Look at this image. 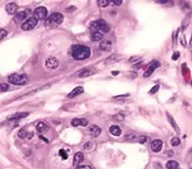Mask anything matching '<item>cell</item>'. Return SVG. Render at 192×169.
<instances>
[{"mask_svg":"<svg viewBox=\"0 0 192 169\" xmlns=\"http://www.w3.org/2000/svg\"><path fill=\"white\" fill-rule=\"evenodd\" d=\"M167 116H168V121H170V123L171 124V126H173V127H174V128H175V129L177 130H178V128H177V126H176V122H175V121H174L173 117H171V115H169L168 113H167Z\"/></svg>","mask_w":192,"mask_h":169,"instance_id":"83f0119b","label":"cell"},{"mask_svg":"<svg viewBox=\"0 0 192 169\" xmlns=\"http://www.w3.org/2000/svg\"><path fill=\"white\" fill-rule=\"evenodd\" d=\"M38 19H36L33 17H30L27 20V21H25V22L22 23V30H23V31H30V30H32L33 28H35V27L38 25Z\"/></svg>","mask_w":192,"mask_h":169,"instance_id":"5b68a950","label":"cell"},{"mask_svg":"<svg viewBox=\"0 0 192 169\" xmlns=\"http://www.w3.org/2000/svg\"><path fill=\"white\" fill-rule=\"evenodd\" d=\"M71 125L73 126H75V127L80 126V119H78V118L73 119V120L71 121Z\"/></svg>","mask_w":192,"mask_h":169,"instance_id":"f546056e","label":"cell"},{"mask_svg":"<svg viewBox=\"0 0 192 169\" xmlns=\"http://www.w3.org/2000/svg\"><path fill=\"white\" fill-rule=\"evenodd\" d=\"M190 169H192V167H191V168H190Z\"/></svg>","mask_w":192,"mask_h":169,"instance_id":"f6af8a7d","label":"cell"},{"mask_svg":"<svg viewBox=\"0 0 192 169\" xmlns=\"http://www.w3.org/2000/svg\"><path fill=\"white\" fill-rule=\"evenodd\" d=\"M27 16V14L26 12H18V13H17L15 14V16L14 17V22L15 23H20L23 21L24 19L26 18Z\"/></svg>","mask_w":192,"mask_h":169,"instance_id":"7c38bea8","label":"cell"},{"mask_svg":"<svg viewBox=\"0 0 192 169\" xmlns=\"http://www.w3.org/2000/svg\"><path fill=\"white\" fill-rule=\"evenodd\" d=\"M18 5L16 3H10L6 5L5 10L8 14H14L16 13L17 11H18Z\"/></svg>","mask_w":192,"mask_h":169,"instance_id":"5bb4252c","label":"cell"},{"mask_svg":"<svg viewBox=\"0 0 192 169\" xmlns=\"http://www.w3.org/2000/svg\"><path fill=\"white\" fill-rule=\"evenodd\" d=\"M112 118L114 121L120 122V121H123V120H124V115H123V114H121V113H118L116 115H113Z\"/></svg>","mask_w":192,"mask_h":169,"instance_id":"603a6c76","label":"cell"},{"mask_svg":"<svg viewBox=\"0 0 192 169\" xmlns=\"http://www.w3.org/2000/svg\"><path fill=\"white\" fill-rule=\"evenodd\" d=\"M39 138H40L41 140H44V141H46V142H48V140H46L45 137H43V136H42V135H40V136H39Z\"/></svg>","mask_w":192,"mask_h":169,"instance_id":"60d3db41","label":"cell"},{"mask_svg":"<svg viewBox=\"0 0 192 169\" xmlns=\"http://www.w3.org/2000/svg\"><path fill=\"white\" fill-rule=\"evenodd\" d=\"M153 1L158 3H166L167 2H169V0H153Z\"/></svg>","mask_w":192,"mask_h":169,"instance_id":"ab89813d","label":"cell"},{"mask_svg":"<svg viewBox=\"0 0 192 169\" xmlns=\"http://www.w3.org/2000/svg\"><path fill=\"white\" fill-rule=\"evenodd\" d=\"M91 51L88 46L82 45H73L71 47L72 57L75 60H84L90 56Z\"/></svg>","mask_w":192,"mask_h":169,"instance_id":"6da1fadb","label":"cell"},{"mask_svg":"<svg viewBox=\"0 0 192 169\" xmlns=\"http://www.w3.org/2000/svg\"><path fill=\"white\" fill-rule=\"evenodd\" d=\"M8 35V32L6 30L0 29V40H3V38H5Z\"/></svg>","mask_w":192,"mask_h":169,"instance_id":"4dcf8cb0","label":"cell"},{"mask_svg":"<svg viewBox=\"0 0 192 169\" xmlns=\"http://www.w3.org/2000/svg\"><path fill=\"white\" fill-rule=\"evenodd\" d=\"M179 57H180V53L179 52H177V51H176L175 53L173 54V55H172V59H174V60H176V59H178Z\"/></svg>","mask_w":192,"mask_h":169,"instance_id":"e575fe53","label":"cell"},{"mask_svg":"<svg viewBox=\"0 0 192 169\" xmlns=\"http://www.w3.org/2000/svg\"><path fill=\"white\" fill-rule=\"evenodd\" d=\"M166 167L167 169H178L179 163L176 161L170 160V161H168L166 163Z\"/></svg>","mask_w":192,"mask_h":169,"instance_id":"44dd1931","label":"cell"},{"mask_svg":"<svg viewBox=\"0 0 192 169\" xmlns=\"http://www.w3.org/2000/svg\"><path fill=\"white\" fill-rule=\"evenodd\" d=\"M159 88H160V86H159V85H158V84H157V85H155V86L153 87V88H152L151 90H150V93L151 94L156 93V92H157L159 90Z\"/></svg>","mask_w":192,"mask_h":169,"instance_id":"1f68e13d","label":"cell"},{"mask_svg":"<svg viewBox=\"0 0 192 169\" xmlns=\"http://www.w3.org/2000/svg\"><path fill=\"white\" fill-rule=\"evenodd\" d=\"M84 160V155H83L82 153H76L74 155V158H73V164L74 165H78V164H80L81 162Z\"/></svg>","mask_w":192,"mask_h":169,"instance_id":"e0dca14e","label":"cell"},{"mask_svg":"<svg viewBox=\"0 0 192 169\" xmlns=\"http://www.w3.org/2000/svg\"><path fill=\"white\" fill-rule=\"evenodd\" d=\"M84 92V88H83L82 87H77V88H75L72 90L69 94H68V98H73V97H75L80 95V94H82Z\"/></svg>","mask_w":192,"mask_h":169,"instance_id":"4fadbf2b","label":"cell"},{"mask_svg":"<svg viewBox=\"0 0 192 169\" xmlns=\"http://www.w3.org/2000/svg\"><path fill=\"white\" fill-rule=\"evenodd\" d=\"M29 115L27 112H18L14 113L13 115H8V121H17V120H20V119L25 118L27 115Z\"/></svg>","mask_w":192,"mask_h":169,"instance_id":"30bf717a","label":"cell"},{"mask_svg":"<svg viewBox=\"0 0 192 169\" xmlns=\"http://www.w3.org/2000/svg\"><path fill=\"white\" fill-rule=\"evenodd\" d=\"M113 3L116 6H120L123 3V0H112Z\"/></svg>","mask_w":192,"mask_h":169,"instance_id":"836d02e7","label":"cell"},{"mask_svg":"<svg viewBox=\"0 0 192 169\" xmlns=\"http://www.w3.org/2000/svg\"><path fill=\"white\" fill-rule=\"evenodd\" d=\"M92 146H93V144L90 142H87L85 145V148H86V149H90V148H92Z\"/></svg>","mask_w":192,"mask_h":169,"instance_id":"f35d334b","label":"cell"},{"mask_svg":"<svg viewBox=\"0 0 192 169\" xmlns=\"http://www.w3.org/2000/svg\"><path fill=\"white\" fill-rule=\"evenodd\" d=\"M112 73L114 75H117V74H118V71H114V72H112Z\"/></svg>","mask_w":192,"mask_h":169,"instance_id":"b9f144b4","label":"cell"},{"mask_svg":"<svg viewBox=\"0 0 192 169\" xmlns=\"http://www.w3.org/2000/svg\"><path fill=\"white\" fill-rule=\"evenodd\" d=\"M104 37L103 33L100 32H91V40L92 41H99Z\"/></svg>","mask_w":192,"mask_h":169,"instance_id":"ac0fdd59","label":"cell"},{"mask_svg":"<svg viewBox=\"0 0 192 169\" xmlns=\"http://www.w3.org/2000/svg\"><path fill=\"white\" fill-rule=\"evenodd\" d=\"M47 16V9L45 7H38L34 10V17L38 20H43Z\"/></svg>","mask_w":192,"mask_h":169,"instance_id":"8992f818","label":"cell"},{"mask_svg":"<svg viewBox=\"0 0 192 169\" xmlns=\"http://www.w3.org/2000/svg\"><path fill=\"white\" fill-rule=\"evenodd\" d=\"M28 134H29V133H28V132L26 131L25 130L22 129L18 131V135L19 138H21V139H25V138H27V137H28Z\"/></svg>","mask_w":192,"mask_h":169,"instance_id":"cb8c5ba5","label":"cell"},{"mask_svg":"<svg viewBox=\"0 0 192 169\" xmlns=\"http://www.w3.org/2000/svg\"><path fill=\"white\" fill-rule=\"evenodd\" d=\"M162 141L160 140H155L151 143V148L154 153H158L162 148Z\"/></svg>","mask_w":192,"mask_h":169,"instance_id":"9c48e42d","label":"cell"},{"mask_svg":"<svg viewBox=\"0 0 192 169\" xmlns=\"http://www.w3.org/2000/svg\"><path fill=\"white\" fill-rule=\"evenodd\" d=\"M59 155L61 156L62 159H64V160L67 159V158H68V154H67L66 151L64 150V149H60V151H59Z\"/></svg>","mask_w":192,"mask_h":169,"instance_id":"4316f807","label":"cell"},{"mask_svg":"<svg viewBox=\"0 0 192 169\" xmlns=\"http://www.w3.org/2000/svg\"><path fill=\"white\" fill-rule=\"evenodd\" d=\"M37 130L39 133H46V132L48 131L49 130V127L46 124L43 123V122H40L37 126Z\"/></svg>","mask_w":192,"mask_h":169,"instance_id":"ffe728a7","label":"cell"},{"mask_svg":"<svg viewBox=\"0 0 192 169\" xmlns=\"http://www.w3.org/2000/svg\"><path fill=\"white\" fill-rule=\"evenodd\" d=\"M9 88V85L7 83H1L0 84V92H7Z\"/></svg>","mask_w":192,"mask_h":169,"instance_id":"f1b7e54d","label":"cell"},{"mask_svg":"<svg viewBox=\"0 0 192 169\" xmlns=\"http://www.w3.org/2000/svg\"><path fill=\"white\" fill-rule=\"evenodd\" d=\"M126 140H134L135 139V135L134 134H128L125 136Z\"/></svg>","mask_w":192,"mask_h":169,"instance_id":"8d00e7d4","label":"cell"},{"mask_svg":"<svg viewBox=\"0 0 192 169\" xmlns=\"http://www.w3.org/2000/svg\"><path fill=\"white\" fill-rule=\"evenodd\" d=\"M112 46V42L110 41V40H103L99 44V48H100V50L103 51H105V52L111 51Z\"/></svg>","mask_w":192,"mask_h":169,"instance_id":"8fae6325","label":"cell"},{"mask_svg":"<svg viewBox=\"0 0 192 169\" xmlns=\"http://www.w3.org/2000/svg\"><path fill=\"white\" fill-rule=\"evenodd\" d=\"M191 85H192V81H191Z\"/></svg>","mask_w":192,"mask_h":169,"instance_id":"ee69618b","label":"cell"},{"mask_svg":"<svg viewBox=\"0 0 192 169\" xmlns=\"http://www.w3.org/2000/svg\"><path fill=\"white\" fill-rule=\"evenodd\" d=\"M121 59H122V55H120V54H113L111 56L107 58L106 60H105V64L106 65H111L113 63L119 61Z\"/></svg>","mask_w":192,"mask_h":169,"instance_id":"2e32d148","label":"cell"},{"mask_svg":"<svg viewBox=\"0 0 192 169\" xmlns=\"http://www.w3.org/2000/svg\"><path fill=\"white\" fill-rule=\"evenodd\" d=\"M88 125V121L86 118H81L80 119V126H86Z\"/></svg>","mask_w":192,"mask_h":169,"instance_id":"d6a6232c","label":"cell"},{"mask_svg":"<svg viewBox=\"0 0 192 169\" xmlns=\"http://www.w3.org/2000/svg\"><path fill=\"white\" fill-rule=\"evenodd\" d=\"M90 29L91 30V32H100L108 33L110 31V27L104 20L99 19L97 21L90 22Z\"/></svg>","mask_w":192,"mask_h":169,"instance_id":"7a4b0ae2","label":"cell"},{"mask_svg":"<svg viewBox=\"0 0 192 169\" xmlns=\"http://www.w3.org/2000/svg\"><path fill=\"white\" fill-rule=\"evenodd\" d=\"M159 66H160V63L158 61L154 60V61L151 62L149 65H148V69H147V70L143 74L144 78H147V77H149L150 75H152V73L154 72V70L158 67H159Z\"/></svg>","mask_w":192,"mask_h":169,"instance_id":"52a82bcc","label":"cell"},{"mask_svg":"<svg viewBox=\"0 0 192 169\" xmlns=\"http://www.w3.org/2000/svg\"><path fill=\"white\" fill-rule=\"evenodd\" d=\"M63 20H64V17L62 13H53L48 17L47 23L49 25H52V26H58V25L62 24Z\"/></svg>","mask_w":192,"mask_h":169,"instance_id":"277c9868","label":"cell"},{"mask_svg":"<svg viewBox=\"0 0 192 169\" xmlns=\"http://www.w3.org/2000/svg\"><path fill=\"white\" fill-rule=\"evenodd\" d=\"M46 66L50 69H55L59 66V60L56 57H49L46 60Z\"/></svg>","mask_w":192,"mask_h":169,"instance_id":"ba28073f","label":"cell"},{"mask_svg":"<svg viewBox=\"0 0 192 169\" xmlns=\"http://www.w3.org/2000/svg\"><path fill=\"white\" fill-rule=\"evenodd\" d=\"M190 46L192 47V36H191V39H190Z\"/></svg>","mask_w":192,"mask_h":169,"instance_id":"7bdbcfd3","label":"cell"},{"mask_svg":"<svg viewBox=\"0 0 192 169\" xmlns=\"http://www.w3.org/2000/svg\"><path fill=\"white\" fill-rule=\"evenodd\" d=\"M93 73H94L92 71H90V69H84L79 73V77L80 78H86V77L92 75Z\"/></svg>","mask_w":192,"mask_h":169,"instance_id":"7402d4cb","label":"cell"},{"mask_svg":"<svg viewBox=\"0 0 192 169\" xmlns=\"http://www.w3.org/2000/svg\"><path fill=\"white\" fill-rule=\"evenodd\" d=\"M171 144L172 146H174V147H176V146H178V145H180V144H181V140H180V139L179 138H177V137H174L173 139L171 140Z\"/></svg>","mask_w":192,"mask_h":169,"instance_id":"484cf974","label":"cell"},{"mask_svg":"<svg viewBox=\"0 0 192 169\" xmlns=\"http://www.w3.org/2000/svg\"><path fill=\"white\" fill-rule=\"evenodd\" d=\"M97 1H98L99 6L101 8H106L110 3V0H97Z\"/></svg>","mask_w":192,"mask_h":169,"instance_id":"d4e9b609","label":"cell"},{"mask_svg":"<svg viewBox=\"0 0 192 169\" xmlns=\"http://www.w3.org/2000/svg\"><path fill=\"white\" fill-rule=\"evenodd\" d=\"M90 133L92 136L94 137V138H97L99 134H101V129L98 126H96V125H92L90 127Z\"/></svg>","mask_w":192,"mask_h":169,"instance_id":"9a60e30c","label":"cell"},{"mask_svg":"<svg viewBox=\"0 0 192 169\" xmlns=\"http://www.w3.org/2000/svg\"><path fill=\"white\" fill-rule=\"evenodd\" d=\"M75 169H92V168H91V167L88 166V165H83V166L77 167Z\"/></svg>","mask_w":192,"mask_h":169,"instance_id":"d590c367","label":"cell"},{"mask_svg":"<svg viewBox=\"0 0 192 169\" xmlns=\"http://www.w3.org/2000/svg\"><path fill=\"white\" fill-rule=\"evenodd\" d=\"M8 82L14 85H24L27 82V77L25 73H13L8 77Z\"/></svg>","mask_w":192,"mask_h":169,"instance_id":"3957f363","label":"cell"},{"mask_svg":"<svg viewBox=\"0 0 192 169\" xmlns=\"http://www.w3.org/2000/svg\"><path fill=\"white\" fill-rule=\"evenodd\" d=\"M147 141V137L145 136H141L139 137V143H141V144H143Z\"/></svg>","mask_w":192,"mask_h":169,"instance_id":"74e56055","label":"cell"},{"mask_svg":"<svg viewBox=\"0 0 192 169\" xmlns=\"http://www.w3.org/2000/svg\"><path fill=\"white\" fill-rule=\"evenodd\" d=\"M110 134L114 135V136H119L120 134H122V130L119 127L117 126H112L110 128Z\"/></svg>","mask_w":192,"mask_h":169,"instance_id":"d6986e66","label":"cell"}]
</instances>
